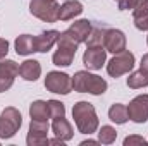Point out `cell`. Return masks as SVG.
Here are the masks:
<instances>
[{
  "label": "cell",
  "instance_id": "obj_1",
  "mask_svg": "<svg viewBox=\"0 0 148 146\" xmlns=\"http://www.w3.org/2000/svg\"><path fill=\"white\" fill-rule=\"evenodd\" d=\"M73 119L81 134H93L98 129V115L90 102H77L73 107Z\"/></svg>",
  "mask_w": 148,
  "mask_h": 146
},
{
  "label": "cell",
  "instance_id": "obj_2",
  "mask_svg": "<svg viewBox=\"0 0 148 146\" xmlns=\"http://www.w3.org/2000/svg\"><path fill=\"white\" fill-rule=\"evenodd\" d=\"M109 84L103 77L91 74L88 71H77L73 76V89L77 93H90V95H103Z\"/></svg>",
  "mask_w": 148,
  "mask_h": 146
},
{
  "label": "cell",
  "instance_id": "obj_3",
  "mask_svg": "<svg viewBox=\"0 0 148 146\" xmlns=\"http://www.w3.org/2000/svg\"><path fill=\"white\" fill-rule=\"evenodd\" d=\"M77 46H79V43H76L66 31L60 33V38L57 41V50H55V53L52 57L53 65H57V67H69L73 64L74 57H76Z\"/></svg>",
  "mask_w": 148,
  "mask_h": 146
},
{
  "label": "cell",
  "instance_id": "obj_4",
  "mask_svg": "<svg viewBox=\"0 0 148 146\" xmlns=\"http://www.w3.org/2000/svg\"><path fill=\"white\" fill-rule=\"evenodd\" d=\"M134 67V53L129 50H122L119 53H114L109 64H107V72L110 77H121L124 74L131 72Z\"/></svg>",
  "mask_w": 148,
  "mask_h": 146
},
{
  "label": "cell",
  "instance_id": "obj_5",
  "mask_svg": "<svg viewBox=\"0 0 148 146\" xmlns=\"http://www.w3.org/2000/svg\"><path fill=\"white\" fill-rule=\"evenodd\" d=\"M21 124H23L21 112L17 108H14V107H7L0 113V138L2 139H10L12 136H16Z\"/></svg>",
  "mask_w": 148,
  "mask_h": 146
},
{
  "label": "cell",
  "instance_id": "obj_6",
  "mask_svg": "<svg viewBox=\"0 0 148 146\" xmlns=\"http://www.w3.org/2000/svg\"><path fill=\"white\" fill-rule=\"evenodd\" d=\"M59 7L57 0H31L29 12L45 23H55L59 21Z\"/></svg>",
  "mask_w": 148,
  "mask_h": 146
},
{
  "label": "cell",
  "instance_id": "obj_7",
  "mask_svg": "<svg viewBox=\"0 0 148 146\" xmlns=\"http://www.w3.org/2000/svg\"><path fill=\"white\" fill-rule=\"evenodd\" d=\"M45 88L50 93L69 95L73 91V77L66 72L52 71V72L47 74V77H45Z\"/></svg>",
  "mask_w": 148,
  "mask_h": 146
},
{
  "label": "cell",
  "instance_id": "obj_8",
  "mask_svg": "<svg viewBox=\"0 0 148 146\" xmlns=\"http://www.w3.org/2000/svg\"><path fill=\"white\" fill-rule=\"evenodd\" d=\"M26 143H28V146L48 145V122H47V120H36V119H31L29 132H28Z\"/></svg>",
  "mask_w": 148,
  "mask_h": 146
},
{
  "label": "cell",
  "instance_id": "obj_9",
  "mask_svg": "<svg viewBox=\"0 0 148 146\" xmlns=\"http://www.w3.org/2000/svg\"><path fill=\"white\" fill-rule=\"evenodd\" d=\"M129 120L136 124H145L148 120V95H138L127 105Z\"/></svg>",
  "mask_w": 148,
  "mask_h": 146
},
{
  "label": "cell",
  "instance_id": "obj_10",
  "mask_svg": "<svg viewBox=\"0 0 148 146\" xmlns=\"http://www.w3.org/2000/svg\"><path fill=\"white\" fill-rule=\"evenodd\" d=\"M107 60V50L103 46H86V52L83 55V64L88 71H98L105 65Z\"/></svg>",
  "mask_w": 148,
  "mask_h": 146
},
{
  "label": "cell",
  "instance_id": "obj_11",
  "mask_svg": "<svg viewBox=\"0 0 148 146\" xmlns=\"http://www.w3.org/2000/svg\"><path fill=\"white\" fill-rule=\"evenodd\" d=\"M17 74H19V65L14 60H9V59L0 60V93L7 91L14 84V79Z\"/></svg>",
  "mask_w": 148,
  "mask_h": 146
},
{
  "label": "cell",
  "instance_id": "obj_12",
  "mask_svg": "<svg viewBox=\"0 0 148 146\" xmlns=\"http://www.w3.org/2000/svg\"><path fill=\"white\" fill-rule=\"evenodd\" d=\"M103 48L112 53H119L126 50V35L121 29H107L105 40H103Z\"/></svg>",
  "mask_w": 148,
  "mask_h": 146
},
{
  "label": "cell",
  "instance_id": "obj_13",
  "mask_svg": "<svg viewBox=\"0 0 148 146\" xmlns=\"http://www.w3.org/2000/svg\"><path fill=\"white\" fill-rule=\"evenodd\" d=\"M59 38H60V31H57V29H48V31H43L41 35L35 36V48H36V52L47 53L59 41Z\"/></svg>",
  "mask_w": 148,
  "mask_h": 146
},
{
  "label": "cell",
  "instance_id": "obj_14",
  "mask_svg": "<svg viewBox=\"0 0 148 146\" xmlns=\"http://www.w3.org/2000/svg\"><path fill=\"white\" fill-rule=\"evenodd\" d=\"M134 26L140 31H148V0H136L133 5Z\"/></svg>",
  "mask_w": 148,
  "mask_h": 146
},
{
  "label": "cell",
  "instance_id": "obj_15",
  "mask_svg": "<svg viewBox=\"0 0 148 146\" xmlns=\"http://www.w3.org/2000/svg\"><path fill=\"white\" fill-rule=\"evenodd\" d=\"M90 31H91V23L88 19H79V21H76L69 26V29H66V33L73 38L76 43H84Z\"/></svg>",
  "mask_w": 148,
  "mask_h": 146
},
{
  "label": "cell",
  "instance_id": "obj_16",
  "mask_svg": "<svg viewBox=\"0 0 148 146\" xmlns=\"http://www.w3.org/2000/svg\"><path fill=\"white\" fill-rule=\"evenodd\" d=\"M52 131H53L55 138H59V139H62V141H71L74 138V129H73V126H71V122H69L66 117L53 119Z\"/></svg>",
  "mask_w": 148,
  "mask_h": 146
},
{
  "label": "cell",
  "instance_id": "obj_17",
  "mask_svg": "<svg viewBox=\"0 0 148 146\" xmlns=\"http://www.w3.org/2000/svg\"><path fill=\"white\" fill-rule=\"evenodd\" d=\"M83 12V3L77 0H66L59 7V21H71Z\"/></svg>",
  "mask_w": 148,
  "mask_h": 146
},
{
  "label": "cell",
  "instance_id": "obj_18",
  "mask_svg": "<svg viewBox=\"0 0 148 146\" xmlns=\"http://www.w3.org/2000/svg\"><path fill=\"white\" fill-rule=\"evenodd\" d=\"M19 74L26 81H36L41 74V65L38 60H24L19 65Z\"/></svg>",
  "mask_w": 148,
  "mask_h": 146
},
{
  "label": "cell",
  "instance_id": "obj_19",
  "mask_svg": "<svg viewBox=\"0 0 148 146\" xmlns=\"http://www.w3.org/2000/svg\"><path fill=\"white\" fill-rule=\"evenodd\" d=\"M16 52L17 55H29L33 52H36L35 48V38L31 35H21V36L16 40Z\"/></svg>",
  "mask_w": 148,
  "mask_h": 146
},
{
  "label": "cell",
  "instance_id": "obj_20",
  "mask_svg": "<svg viewBox=\"0 0 148 146\" xmlns=\"http://www.w3.org/2000/svg\"><path fill=\"white\" fill-rule=\"evenodd\" d=\"M109 119L112 122L122 126L129 120V115H127V107L122 105V103H114L110 108H109Z\"/></svg>",
  "mask_w": 148,
  "mask_h": 146
},
{
  "label": "cell",
  "instance_id": "obj_21",
  "mask_svg": "<svg viewBox=\"0 0 148 146\" xmlns=\"http://www.w3.org/2000/svg\"><path fill=\"white\" fill-rule=\"evenodd\" d=\"M105 33H107V28L103 26H91V31L86 38V46H103V40H105Z\"/></svg>",
  "mask_w": 148,
  "mask_h": 146
},
{
  "label": "cell",
  "instance_id": "obj_22",
  "mask_svg": "<svg viewBox=\"0 0 148 146\" xmlns=\"http://www.w3.org/2000/svg\"><path fill=\"white\" fill-rule=\"evenodd\" d=\"M29 115H31V119H36V120H48L50 113H48L47 102H43V100L33 102L31 107H29Z\"/></svg>",
  "mask_w": 148,
  "mask_h": 146
},
{
  "label": "cell",
  "instance_id": "obj_23",
  "mask_svg": "<svg viewBox=\"0 0 148 146\" xmlns=\"http://www.w3.org/2000/svg\"><path fill=\"white\" fill-rule=\"evenodd\" d=\"M147 86H148V74H145L141 69L129 74V77H127V88L140 89V88H147Z\"/></svg>",
  "mask_w": 148,
  "mask_h": 146
},
{
  "label": "cell",
  "instance_id": "obj_24",
  "mask_svg": "<svg viewBox=\"0 0 148 146\" xmlns=\"http://www.w3.org/2000/svg\"><path fill=\"white\" fill-rule=\"evenodd\" d=\"M115 139H117V131L112 126H102V129L98 131V143L112 145Z\"/></svg>",
  "mask_w": 148,
  "mask_h": 146
},
{
  "label": "cell",
  "instance_id": "obj_25",
  "mask_svg": "<svg viewBox=\"0 0 148 146\" xmlns=\"http://www.w3.org/2000/svg\"><path fill=\"white\" fill-rule=\"evenodd\" d=\"M47 105H48L50 119H60V117H66V107H64L62 102H59V100H48Z\"/></svg>",
  "mask_w": 148,
  "mask_h": 146
},
{
  "label": "cell",
  "instance_id": "obj_26",
  "mask_svg": "<svg viewBox=\"0 0 148 146\" xmlns=\"http://www.w3.org/2000/svg\"><path fill=\"white\" fill-rule=\"evenodd\" d=\"M134 145H140V146H147L148 141L143 138V136H138V134H133V136H127L124 139V146H134Z\"/></svg>",
  "mask_w": 148,
  "mask_h": 146
},
{
  "label": "cell",
  "instance_id": "obj_27",
  "mask_svg": "<svg viewBox=\"0 0 148 146\" xmlns=\"http://www.w3.org/2000/svg\"><path fill=\"white\" fill-rule=\"evenodd\" d=\"M9 53V41L5 38H0V60L5 59Z\"/></svg>",
  "mask_w": 148,
  "mask_h": 146
},
{
  "label": "cell",
  "instance_id": "obj_28",
  "mask_svg": "<svg viewBox=\"0 0 148 146\" xmlns=\"http://www.w3.org/2000/svg\"><path fill=\"white\" fill-rule=\"evenodd\" d=\"M115 2L119 5V10H129V9H133L136 0H115Z\"/></svg>",
  "mask_w": 148,
  "mask_h": 146
},
{
  "label": "cell",
  "instance_id": "obj_29",
  "mask_svg": "<svg viewBox=\"0 0 148 146\" xmlns=\"http://www.w3.org/2000/svg\"><path fill=\"white\" fill-rule=\"evenodd\" d=\"M140 69L143 71L145 74H148V53H145L141 57V64H140Z\"/></svg>",
  "mask_w": 148,
  "mask_h": 146
},
{
  "label": "cell",
  "instance_id": "obj_30",
  "mask_svg": "<svg viewBox=\"0 0 148 146\" xmlns=\"http://www.w3.org/2000/svg\"><path fill=\"white\" fill-rule=\"evenodd\" d=\"M88 145H98V141H93V139H88V141H83L81 146H88Z\"/></svg>",
  "mask_w": 148,
  "mask_h": 146
},
{
  "label": "cell",
  "instance_id": "obj_31",
  "mask_svg": "<svg viewBox=\"0 0 148 146\" xmlns=\"http://www.w3.org/2000/svg\"><path fill=\"white\" fill-rule=\"evenodd\" d=\"M147 45H148V36H147Z\"/></svg>",
  "mask_w": 148,
  "mask_h": 146
}]
</instances>
